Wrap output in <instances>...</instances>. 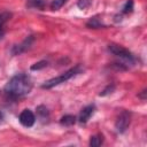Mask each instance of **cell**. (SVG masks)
Instances as JSON below:
<instances>
[{
    "mask_svg": "<svg viewBox=\"0 0 147 147\" xmlns=\"http://www.w3.org/2000/svg\"><path fill=\"white\" fill-rule=\"evenodd\" d=\"M32 41H33V37H32V36L26 37L21 44L13 46V48H11V54H13V55H20V54L24 53L25 51H28V49L30 48V46L32 45Z\"/></svg>",
    "mask_w": 147,
    "mask_h": 147,
    "instance_id": "8992f818",
    "label": "cell"
},
{
    "mask_svg": "<svg viewBox=\"0 0 147 147\" xmlns=\"http://www.w3.org/2000/svg\"><path fill=\"white\" fill-rule=\"evenodd\" d=\"M76 121H77V118L74 115H64L63 117H61L60 123H61V125L70 126V125H74L76 123Z\"/></svg>",
    "mask_w": 147,
    "mask_h": 147,
    "instance_id": "8fae6325",
    "label": "cell"
},
{
    "mask_svg": "<svg viewBox=\"0 0 147 147\" xmlns=\"http://www.w3.org/2000/svg\"><path fill=\"white\" fill-rule=\"evenodd\" d=\"M133 11V0H127L122 8V14H130Z\"/></svg>",
    "mask_w": 147,
    "mask_h": 147,
    "instance_id": "5bb4252c",
    "label": "cell"
},
{
    "mask_svg": "<svg viewBox=\"0 0 147 147\" xmlns=\"http://www.w3.org/2000/svg\"><path fill=\"white\" fill-rule=\"evenodd\" d=\"M67 1H68V0H53V1L51 2V8H52L53 10H57V9H60Z\"/></svg>",
    "mask_w": 147,
    "mask_h": 147,
    "instance_id": "2e32d148",
    "label": "cell"
},
{
    "mask_svg": "<svg viewBox=\"0 0 147 147\" xmlns=\"http://www.w3.org/2000/svg\"><path fill=\"white\" fill-rule=\"evenodd\" d=\"M114 90H115V85H108L101 93H100V96H105V95H107V94H110V93H113L114 92Z\"/></svg>",
    "mask_w": 147,
    "mask_h": 147,
    "instance_id": "ac0fdd59",
    "label": "cell"
},
{
    "mask_svg": "<svg viewBox=\"0 0 147 147\" xmlns=\"http://www.w3.org/2000/svg\"><path fill=\"white\" fill-rule=\"evenodd\" d=\"M32 90V80L29 75L24 72L13 76L3 87V93L9 100H17L28 95Z\"/></svg>",
    "mask_w": 147,
    "mask_h": 147,
    "instance_id": "6da1fadb",
    "label": "cell"
},
{
    "mask_svg": "<svg viewBox=\"0 0 147 147\" xmlns=\"http://www.w3.org/2000/svg\"><path fill=\"white\" fill-rule=\"evenodd\" d=\"M146 91H147V90H146V88H144V90L141 91V93H139V94H138V96H139L141 100H146V93H147Z\"/></svg>",
    "mask_w": 147,
    "mask_h": 147,
    "instance_id": "d6986e66",
    "label": "cell"
},
{
    "mask_svg": "<svg viewBox=\"0 0 147 147\" xmlns=\"http://www.w3.org/2000/svg\"><path fill=\"white\" fill-rule=\"evenodd\" d=\"M108 51H109L111 54H114L115 56H117L118 59L123 60V61H124L125 63H127V64L133 65V64L137 63V57L134 56V54L131 53L129 49L124 48V47L121 46V45H117V44H109V45H108Z\"/></svg>",
    "mask_w": 147,
    "mask_h": 147,
    "instance_id": "3957f363",
    "label": "cell"
},
{
    "mask_svg": "<svg viewBox=\"0 0 147 147\" xmlns=\"http://www.w3.org/2000/svg\"><path fill=\"white\" fill-rule=\"evenodd\" d=\"M3 119V113L2 111H0V122Z\"/></svg>",
    "mask_w": 147,
    "mask_h": 147,
    "instance_id": "ffe728a7",
    "label": "cell"
},
{
    "mask_svg": "<svg viewBox=\"0 0 147 147\" xmlns=\"http://www.w3.org/2000/svg\"><path fill=\"white\" fill-rule=\"evenodd\" d=\"M47 65H48V62H47L46 60H41V61H39V62L32 64V65H31V70H40V69L46 68Z\"/></svg>",
    "mask_w": 147,
    "mask_h": 147,
    "instance_id": "9a60e30c",
    "label": "cell"
},
{
    "mask_svg": "<svg viewBox=\"0 0 147 147\" xmlns=\"http://www.w3.org/2000/svg\"><path fill=\"white\" fill-rule=\"evenodd\" d=\"M86 26H88V28H93V29H99V28H103L105 25L101 23V21L96 17V16H94V17H91L90 18V21L86 23Z\"/></svg>",
    "mask_w": 147,
    "mask_h": 147,
    "instance_id": "4fadbf2b",
    "label": "cell"
},
{
    "mask_svg": "<svg viewBox=\"0 0 147 147\" xmlns=\"http://www.w3.org/2000/svg\"><path fill=\"white\" fill-rule=\"evenodd\" d=\"M83 70H84V69L82 68V65H80V64H77V65H75L74 68L67 70L64 74H62V75H60V76H57V77H54V78H51V79L46 80V82L41 85V88L48 90V88H52V87H54V86H57V85H60V84H62V83L69 80L70 78L75 77V76H77V75H79V74H82Z\"/></svg>",
    "mask_w": 147,
    "mask_h": 147,
    "instance_id": "7a4b0ae2",
    "label": "cell"
},
{
    "mask_svg": "<svg viewBox=\"0 0 147 147\" xmlns=\"http://www.w3.org/2000/svg\"><path fill=\"white\" fill-rule=\"evenodd\" d=\"M130 122H131V113L127 111V110H123L118 115V117H117V119L115 122L116 131L118 133H124L127 130V127L130 125Z\"/></svg>",
    "mask_w": 147,
    "mask_h": 147,
    "instance_id": "277c9868",
    "label": "cell"
},
{
    "mask_svg": "<svg viewBox=\"0 0 147 147\" xmlns=\"http://www.w3.org/2000/svg\"><path fill=\"white\" fill-rule=\"evenodd\" d=\"M91 2H92V0H78L77 6H78L80 9H85V8L90 7Z\"/></svg>",
    "mask_w": 147,
    "mask_h": 147,
    "instance_id": "e0dca14e",
    "label": "cell"
},
{
    "mask_svg": "<svg viewBox=\"0 0 147 147\" xmlns=\"http://www.w3.org/2000/svg\"><path fill=\"white\" fill-rule=\"evenodd\" d=\"M36 110H37V117H38V119L41 123L48 122V119H49V111H48V109H47L46 106L40 105V106L37 107Z\"/></svg>",
    "mask_w": 147,
    "mask_h": 147,
    "instance_id": "ba28073f",
    "label": "cell"
},
{
    "mask_svg": "<svg viewBox=\"0 0 147 147\" xmlns=\"http://www.w3.org/2000/svg\"><path fill=\"white\" fill-rule=\"evenodd\" d=\"M103 144V136L102 134H95V136H92L91 139H90V146L92 147H99Z\"/></svg>",
    "mask_w": 147,
    "mask_h": 147,
    "instance_id": "7c38bea8",
    "label": "cell"
},
{
    "mask_svg": "<svg viewBox=\"0 0 147 147\" xmlns=\"http://www.w3.org/2000/svg\"><path fill=\"white\" fill-rule=\"evenodd\" d=\"M20 123L25 127H31L36 122V116L30 109H24L18 116Z\"/></svg>",
    "mask_w": 147,
    "mask_h": 147,
    "instance_id": "5b68a950",
    "label": "cell"
},
{
    "mask_svg": "<svg viewBox=\"0 0 147 147\" xmlns=\"http://www.w3.org/2000/svg\"><path fill=\"white\" fill-rule=\"evenodd\" d=\"M46 6L45 0H28L26 1V7L31 9H40L42 10Z\"/></svg>",
    "mask_w": 147,
    "mask_h": 147,
    "instance_id": "30bf717a",
    "label": "cell"
},
{
    "mask_svg": "<svg viewBox=\"0 0 147 147\" xmlns=\"http://www.w3.org/2000/svg\"><path fill=\"white\" fill-rule=\"evenodd\" d=\"M94 111H95V106H94L93 103H92V105H88V106H86V107H84V108L80 110L79 116H78L79 123H80V124H85V123L91 118V116L94 114Z\"/></svg>",
    "mask_w": 147,
    "mask_h": 147,
    "instance_id": "52a82bcc",
    "label": "cell"
},
{
    "mask_svg": "<svg viewBox=\"0 0 147 147\" xmlns=\"http://www.w3.org/2000/svg\"><path fill=\"white\" fill-rule=\"evenodd\" d=\"M10 17H11V13H9V11L0 13V39L5 34V25L9 21Z\"/></svg>",
    "mask_w": 147,
    "mask_h": 147,
    "instance_id": "9c48e42d",
    "label": "cell"
}]
</instances>
